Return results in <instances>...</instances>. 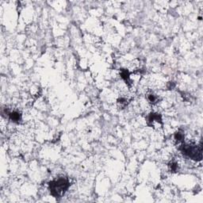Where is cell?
Wrapping results in <instances>:
<instances>
[{
    "instance_id": "cell-6",
    "label": "cell",
    "mask_w": 203,
    "mask_h": 203,
    "mask_svg": "<svg viewBox=\"0 0 203 203\" xmlns=\"http://www.w3.org/2000/svg\"><path fill=\"white\" fill-rule=\"evenodd\" d=\"M168 167L171 172H177L179 171V164L176 161H171L168 165Z\"/></svg>"
},
{
    "instance_id": "cell-4",
    "label": "cell",
    "mask_w": 203,
    "mask_h": 203,
    "mask_svg": "<svg viewBox=\"0 0 203 203\" xmlns=\"http://www.w3.org/2000/svg\"><path fill=\"white\" fill-rule=\"evenodd\" d=\"M9 116H10V118L14 122H16V123H18L21 121V119H22V114H21L20 112H18L17 110H14L10 112L9 113Z\"/></svg>"
},
{
    "instance_id": "cell-3",
    "label": "cell",
    "mask_w": 203,
    "mask_h": 203,
    "mask_svg": "<svg viewBox=\"0 0 203 203\" xmlns=\"http://www.w3.org/2000/svg\"><path fill=\"white\" fill-rule=\"evenodd\" d=\"M148 125L156 127V125L158 126H162V119H161V116L159 113H152L148 116Z\"/></svg>"
},
{
    "instance_id": "cell-1",
    "label": "cell",
    "mask_w": 203,
    "mask_h": 203,
    "mask_svg": "<svg viewBox=\"0 0 203 203\" xmlns=\"http://www.w3.org/2000/svg\"><path fill=\"white\" fill-rule=\"evenodd\" d=\"M70 187L69 180L67 178H58L50 182L49 189L50 194L55 198H60L65 194Z\"/></svg>"
},
{
    "instance_id": "cell-7",
    "label": "cell",
    "mask_w": 203,
    "mask_h": 203,
    "mask_svg": "<svg viewBox=\"0 0 203 203\" xmlns=\"http://www.w3.org/2000/svg\"><path fill=\"white\" fill-rule=\"evenodd\" d=\"M118 105H120L121 107L124 108V107H126V105H128L129 100H128V98H126V97H121L120 98H118Z\"/></svg>"
},
{
    "instance_id": "cell-2",
    "label": "cell",
    "mask_w": 203,
    "mask_h": 203,
    "mask_svg": "<svg viewBox=\"0 0 203 203\" xmlns=\"http://www.w3.org/2000/svg\"><path fill=\"white\" fill-rule=\"evenodd\" d=\"M180 151L183 154L188 156L190 159L200 161L202 158V144H195L194 143H184L183 142L179 148Z\"/></svg>"
},
{
    "instance_id": "cell-5",
    "label": "cell",
    "mask_w": 203,
    "mask_h": 203,
    "mask_svg": "<svg viewBox=\"0 0 203 203\" xmlns=\"http://www.w3.org/2000/svg\"><path fill=\"white\" fill-rule=\"evenodd\" d=\"M147 98H148V100L149 103H152V104H156L158 103V100H159L158 96L152 92L149 93L148 96H147Z\"/></svg>"
},
{
    "instance_id": "cell-8",
    "label": "cell",
    "mask_w": 203,
    "mask_h": 203,
    "mask_svg": "<svg viewBox=\"0 0 203 203\" xmlns=\"http://www.w3.org/2000/svg\"><path fill=\"white\" fill-rule=\"evenodd\" d=\"M175 139L178 142H181V143H183V142L184 141V134L182 133H180V132H178V133H175Z\"/></svg>"
}]
</instances>
